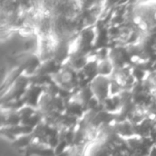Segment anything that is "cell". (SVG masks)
Here are the masks:
<instances>
[{"mask_svg":"<svg viewBox=\"0 0 156 156\" xmlns=\"http://www.w3.org/2000/svg\"><path fill=\"white\" fill-rule=\"evenodd\" d=\"M114 71V67L109 58L101 59L98 62V75L110 77Z\"/></svg>","mask_w":156,"mask_h":156,"instance_id":"3","label":"cell"},{"mask_svg":"<svg viewBox=\"0 0 156 156\" xmlns=\"http://www.w3.org/2000/svg\"><path fill=\"white\" fill-rule=\"evenodd\" d=\"M111 84L112 80L110 77L96 75V77L91 80L90 87L93 97L98 101L99 103L104 102L111 97Z\"/></svg>","mask_w":156,"mask_h":156,"instance_id":"2","label":"cell"},{"mask_svg":"<svg viewBox=\"0 0 156 156\" xmlns=\"http://www.w3.org/2000/svg\"><path fill=\"white\" fill-rule=\"evenodd\" d=\"M50 79L58 88L66 91L73 90L79 83V76L77 72L69 66L58 69L55 74L50 76Z\"/></svg>","mask_w":156,"mask_h":156,"instance_id":"1","label":"cell"}]
</instances>
